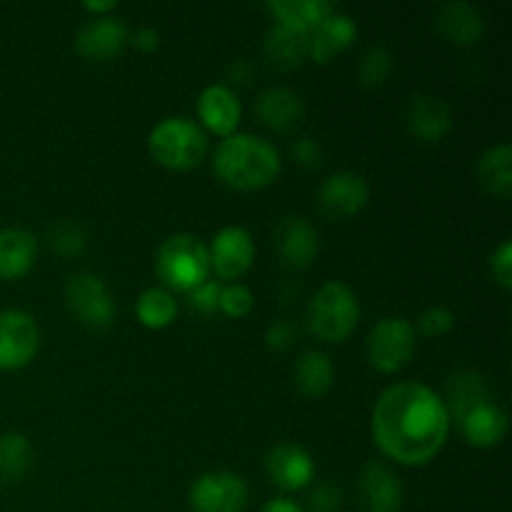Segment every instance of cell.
Returning a JSON list of instances; mask_svg holds the SVG:
<instances>
[{"label": "cell", "instance_id": "1", "mask_svg": "<svg viewBox=\"0 0 512 512\" xmlns=\"http://www.w3.org/2000/svg\"><path fill=\"white\" fill-rule=\"evenodd\" d=\"M450 433V410L423 383H395L373 408V435L390 460L425 465L443 450Z\"/></svg>", "mask_w": 512, "mask_h": 512}, {"label": "cell", "instance_id": "2", "mask_svg": "<svg viewBox=\"0 0 512 512\" xmlns=\"http://www.w3.org/2000/svg\"><path fill=\"white\" fill-rule=\"evenodd\" d=\"M280 153L258 135L233 133L218 145L213 158L215 175L240 193L268 188L280 175Z\"/></svg>", "mask_w": 512, "mask_h": 512}, {"label": "cell", "instance_id": "3", "mask_svg": "<svg viewBox=\"0 0 512 512\" xmlns=\"http://www.w3.org/2000/svg\"><path fill=\"white\" fill-rule=\"evenodd\" d=\"M158 275L168 288L193 293L210 278V250L198 235L178 233L165 240L158 250Z\"/></svg>", "mask_w": 512, "mask_h": 512}, {"label": "cell", "instance_id": "4", "mask_svg": "<svg viewBox=\"0 0 512 512\" xmlns=\"http://www.w3.org/2000/svg\"><path fill=\"white\" fill-rule=\"evenodd\" d=\"M310 330L323 343H343L360 320L358 295L345 283L330 280L315 293L308 308Z\"/></svg>", "mask_w": 512, "mask_h": 512}, {"label": "cell", "instance_id": "5", "mask_svg": "<svg viewBox=\"0 0 512 512\" xmlns=\"http://www.w3.org/2000/svg\"><path fill=\"white\" fill-rule=\"evenodd\" d=\"M148 150L155 163L170 170H190L208 153L205 133L188 118H165L150 130Z\"/></svg>", "mask_w": 512, "mask_h": 512}, {"label": "cell", "instance_id": "6", "mask_svg": "<svg viewBox=\"0 0 512 512\" xmlns=\"http://www.w3.org/2000/svg\"><path fill=\"white\" fill-rule=\"evenodd\" d=\"M418 335L405 318H383L368 335V358L380 373H398L413 360Z\"/></svg>", "mask_w": 512, "mask_h": 512}, {"label": "cell", "instance_id": "7", "mask_svg": "<svg viewBox=\"0 0 512 512\" xmlns=\"http://www.w3.org/2000/svg\"><path fill=\"white\" fill-rule=\"evenodd\" d=\"M65 300L75 318L88 328H108L115 318L113 295L93 273H78L65 285Z\"/></svg>", "mask_w": 512, "mask_h": 512}, {"label": "cell", "instance_id": "8", "mask_svg": "<svg viewBox=\"0 0 512 512\" xmlns=\"http://www.w3.org/2000/svg\"><path fill=\"white\" fill-rule=\"evenodd\" d=\"M248 505V485L235 473H205L190 488L193 512H243Z\"/></svg>", "mask_w": 512, "mask_h": 512}, {"label": "cell", "instance_id": "9", "mask_svg": "<svg viewBox=\"0 0 512 512\" xmlns=\"http://www.w3.org/2000/svg\"><path fill=\"white\" fill-rule=\"evenodd\" d=\"M40 345V330L33 315L23 310L0 313V370L25 368L35 358Z\"/></svg>", "mask_w": 512, "mask_h": 512}, {"label": "cell", "instance_id": "10", "mask_svg": "<svg viewBox=\"0 0 512 512\" xmlns=\"http://www.w3.org/2000/svg\"><path fill=\"white\" fill-rule=\"evenodd\" d=\"M368 198L370 188L363 175L343 170L323 180L318 190V210L328 220H348L368 205Z\"/></svg>", "mask_w": 512, "mask_h": 512}, {"label": "cell", "instance_id": "11", "mask_svg": "<svg viewBox=\"0 0 512 512\" xmlns=\"http://www.w3.org/2000/svg\"><path fill=\"white\" fill-rule=\"evenodd\" d=\"M358 498L363 512H400L403 508V483L390 465L370 460L360 473Z\"/></svg>", "mask_w": 512, "mask_h": 512}, {"label": "cell", "instance_id": "12", "mask_svg": "<svg viewBox=\"0 0 512 512\" xmlns=\"http://www.w3.org/2000/svg\"><path fill=\"white\" fill-rule=\"evenodd\" d=\"M210 270L218 273V278L235 280L245 275L253 265L255 258V243L245 228H223L213 238L210 245Z\"/></svg>", "mask_w": 512, "mask_h": 512}, {"label": "cell", "instance_id": "13", "mask_svg": "<svg viewBox=\"0 0 512 512\" xmlns=\"http://www.w3.org/2000/svg\"><path fill=\"white\" fill-rule=\"evenodd\" d=\"M128 43V28L118 18H98L85 23L75 35V50L95 63L118 58Z\"/></svg>", "mask_w": 512, "mask_h": 512}, {"label": "cell", "instance_id": "14", "mask_svg": "<svg viewBox=\"0 0 512 512\" xmlns=\"http://www.w3.org/2000/svg\"><path fill=\"white\" fill-rule=\"evenodd\" d=\"M275 248L293 268H308L318 258V230L300 215H288L275 225Z\"/></svg>", "mask_w": 512, "mask_h": 512}, {"label": "cell", "instance_id": "15", "mask_svg": "<svg viewBox=\"0 0 512 512\" xmlns=\"http://www.w3.org/2000/svg\"><path fill=\"white\" fill-rule=\"evenodd\" d=\"M268 475L280 490H303L313 483L315 463L308 450L295 443H280L268 453Z\"/></svg>", "mask_w": 512, "mask_h": 512}, {"label": "cell", "instance_id": "16", "mask_svg": "<svg viewBox=\"0 0 512 512\" xmlns=\"http://www.w3.org/2000/svg\"><path fill=\"white\" fill-rule=\"evenodd\" d=\"M358 38V25L350 15L333 10L308 33V58L315 63H328L335 55L348 50Z\"/></svg>", "mask_w": 512, "mask_h": 512}, {"label": "cell", "instance_id": "17", "mask_svg": "<svg viewBox=\"0 0 512 512\" xmlns=\"http://www.w3.org/2000/svg\"><path fill=\"white\" fill-rule=\"evenodd\" d=\"M405 125L423 143H438L448 135L453 125V113L448 103L435 95H415L405 108Z\"/></svg>", "mask_w": 512, "mask_h": 512}, {"label": "cell", "instance_id": "18", "mask_svg": "<svg viewBox=\"0 0 512 512\" xmlns=\"http://www.w3.org/2000/svg\"><path fill=\"white\" fill-rule=\"evenodd\" d=\"M198 115L205 128L228 138L238 128L243 110L233 90L225 85H208L198 98Z\"/></svg>", "mask_w": 512, "mask_h": 512}, {"label": "cell", "instance_id": "19", "mask_svg": "<svg viewBox=\"0 0 512 512\" xmlns=\"http://www.w3.org/2000/svg\"><path fill=\"white\" fill-rule=\"evenodd\" d=\"M438 30L455 45H473L483 38L485 20L475 5L455 0V3H445L438 8L435 15Z\"/></svg>", "mask_w": 512, "mask_h": 512}, {"label": "cell", "instance_id": "20", "mask_svg": "<svg viewBox=\"0 0 512 512\" xmlns=\"http://www.w3.org/2000/svg\"><path fill=\"white\" fill-rule=\"evenodd\" d=\"M460 428H463L468 443L478 445V448H493L508 435V415L495 403L483 400L460 418Z\"/></svg>", "mask_w": 512, "mask_h": 512}, {"label": "cell", "instance_id": "21", "mask_svg": "<svg viewBox=\"0 0 512 512\" xmlns=\"http://www.w3.org/2000/svg\"><path fill=\"white\" fill-rule=\"evenodd\" d=\"M258 118L263 120L268 128L278 130V133H288L293 130L295 125L303 120L305 108H303V100L295 90L290 88H268L258 95Z\"/></svg>", "mask_w": 512, "mask_h": 512}, {"label": "cell", "instance_id": "22", "mask_svg": "<svg viewBox=\"0 0 512 512\" xmlns=\"http://www.w3.org/2000/svg\"><path fill=\"white\" fill-rule=\"evenodd\" d=\"M38 258V243L28 230H0V280L23 278Z\"/></svg>", "mask_w": 512, "mask_h": 512}, {"label": "cell", "instance_id": "23", "mask_svg": "<svg viewBox=\"0 0 512 512\" xmlns=\"http://www.w3.org/2000/svg\"><path fill=\"white\" fill-rule=\"evenodd\" d=\"M265 55L270 58V63L283 70L300 68L303 60L308 58V33L275 23L265 35Z\"/></svg>", "mask_w": 512, "mask_h": 512}, {"label": "cell", "instance_id": "24", "mask_svg": "<svg viewBox=\"0 0 512 512\" xmlns=\"http://www.w3.org/2000/svg\"><path fill=\"white\" fill-rule=\"evenodd\" d=\"M478 180L490 195L510 198L512 193V150L508 143L493 145L478 158Z\"/></svg>", "mask_w": 512, "mask_h": 512}, {"label": "cell", "instance_id": "25", "mask_svg": "<svg viewBox=\"0 0 512 512\" xmlns=\"http://www.w3.org/2000/svg\"><path fill=\"white\" fill-rule=\"evenodd\" d=\"M268 10L278 18L280 25L310 33L325 15L333 13L335 5L328 0H273L268 3Z\"/></svg>", "mask_w": 512, "mask_h": 512}, {"label": "cell", "instance_id": "26", "mask_svg": "<svg viewBox=\"0 0 512 512\" xmlns=\"http://www.w3.org/2000/svg\"><path fill=\"white\" fill-rule=\"evenodd\" d=\"M335 368L330 358L318 350L300 355L298 365H295V385L305 398H323L330 388H333Z\"/></svg>", "mask_w": 512, "mask_h": 512}, {"label": "cell", "instance_id": "27", "mask_svg": "<svg viewBox=\"0 0 512 512\" xmlns=\"http://www.w3.org/2000/svg\"><path fill=\"white\" fill-rule=\"evenodd\" d=\"M33 465V448L20 433L0 435V480L18 483Z\"/></svg>", "mask_w": 512, "mask_h": 512}, {"label": "cell", "instance_id": "28", "mask_svg": "<svg viewBox=\"0 0 512 512\" xmlns=\"http://www.w3.org/2000/svg\"><path fill=\"white\" fill-rule=\"evenodd\" d=\"M135 313L138 320L150 330H163L178 315V303H175L173 295L163 288H150L145 293H140L138 303H135Z\"/></svg>", "mask_w": 512, "mask_h": 512}, {"label": "cell", "instance_id": "29", "mask_svg": "<svg viewBox=\"0 0 512 512\" xmlns=\"http://www.w3.org/2000/svg\"><path fill=\"white\" fill-rule=\"evenodd\" d=\"M390 73H393V55H390L388 50L380 48V45L365 50L358 70V78L363 88H380V85H385V80L390 78Z\"/></svg>", "mask_w": 512, "mask_h": 512}, {"label": "cell", "instance_id": "30", "mask_svg": "<svg viewBox=\"0 0 512 512\" xmlns=\"http://www.w3.org/2000/svg\"><path fill=\"white\" fill-rule=\"evenodd\" d=\"M485 398V388L480 383L478 375L465 373V375H455V380L450 378V403H453V410L458 418H463L473 405L483 403Z\"/></svg>", "mask_w": 512, "mask_h": 512}, {"label": "cell", "instance_id": "31", "mask_svg": "<svg viewBox=\"0 0 512 512\" xmlns=\"http://www.w3.org/2000/svg\"><path fill=\"white\" fill-rule=\"evenodd\" d=\"M48 243L50 248L58 255H63V258H73V255H80L85 250L88 235H85V230L80 228V225L63 220V223H58L55 228H50Z\"/></svg>", "mask_w": 512, "mask_h": 512}, {"label": "cell", "instance_id": "32", "mask_svg": "<svg viewBox=\"0 0 512 512\" xmlns=\"http://www.w3.org/2000/svg\"><path fill=\"white\" fill-rule=\"evenodd\" d=\"M218 310H223L228 318H245L253 310V293L245 285H225L220 288Z\"/></svg>", "mask_w": 512, "mask_h": 512}, {"label": "cell", "instance_id": "33", "mask_svg": "<svg viewBox=\"0 0 512 512\" xmlns=\"http://www.w3.org/2000/svg\"><path fill=\"white\" fill-rule=\"evenodd\" d=\"M418 325H420V333L428 335V338H440V335H445L448 330H453L455 315L450 313L448 308L435 305V308H428L423 315H420Z\"/></svg>", "mask_w": 512, "mask_h": 512}, {"label": "cell", "instance_id": "34", "mask_svg": "<svg viewBox=\"0 0 512 512\" xmlns=\"http://www.w3.org/2000/svg\"><path fill=\"white\" fill-rule=\"evenodd\" d=\"M340 505H343V493L335 483H320L310 493V510L313 512H338Z\"/></svg>", "mask_w": 512, "mask_h": 512}, {"label": "cell", "instance_id": "35", "mask_svg": "<svg viewBox=\"0 0 512 512\" xmlns=\"http://www.w3.org/2000/svg\"><path fill=\"white\" fill-rule=\"evenodd\" d=\"M490 273H493L495 283H498L500 288L503 290L512 288V243L510 240H505V243L495 250L493 258H490Z\"/></svg>", "mask_w": 512, "mask_h": 512}, {"label": "cell", "instance_id": "36", "mask_svg": "<svg viewBox=\"0 0 512 512\" xmlns=\"http://www.w3.org/2000/svg\"><path fill=\"white\" fill-rule=\"evenodd\" d=\"M188 295H190V305H195L200 313H215V310H218L220 285L213 283V280H205L203 285H198V288Z\"/></svg>", "mask_w": 512, "mask_h": 512}, {"label": "cell", "instance_id": "37", "mask_svg": "<svg viewBox=\"0 0 512 512\" xmlns=\"http://www.w3.org/2000/svg\"><path fill=\"white\" fill-rule=\"evenodd\" d=\"M293 158L298 160L303 168H318L323 163V148H320L318 140L303 138L293 145Z\"/></svg>", "mask_w": 512, "mask_h": 512}, {"label": "cell", "instance_id": "38", "mask_svg": "<svg viewBox=\"0 0 512 512\" xmlns=\"http://www.w3.org/2000/svg\"><path fill=\"white\" fill-rule=\"evenodd\" d=\"M265 340H268V345L273 350H288L295 343V328L290 323H285V320H280V323L270 325Z\"/></svg>", "mask_w": 512, "mask_h": 512}, {"label": "cell", "instance_id": "39", "mask_svg": "<svg viewBox=\"0 0 512 512\" xmlns=\"http://www.w3.org/2000/svg\"><path fill=\"white\" fill-rule=\"evenodd\" d=\"M158 43H160L158 30L140 28V30H135V33H133V45H135V48L143 50V53H153V50L158 48Z\"/></svg>", "mask_w": 512, "mask_h": 512}, {"label": "cell", "instance_id": "40", "mask_svg": "<svg viewBox=\"0 0 512 512\" xmlns=\"http://www.w3.org/2000/svg\"><path fill=\"white\" fill-rule=\"evenodd\" d=\"M260 512H305V510L300 508L298 503H293V500L275 498V500H270V503H265Z\"/></svg>", "mask_w": 512, "mask_h": 512}, {"label": "cell", "instance_id": "41", "mask_svg": "<svg viewBox=\"0 0 512 512\" xmlns=\"http://www.w3.org/2000/svg\"><path fill=\"white\" fill-rule=\"evenodd\" d=\"M85 8L90 13H105V10H115V0H108V3H85Z\"/></svg>", "mask_w": 512, "mask_h": 512}]
</instances>
